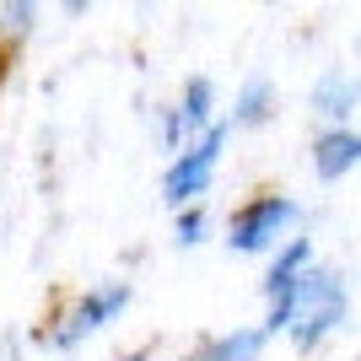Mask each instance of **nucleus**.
I'll use <instances>...</instances> for the list:
<instances>
[{
    "label": "nucleus",
    "mask_w": 361,
    "mask_h": 361,
    "mask_svg": "<svg viewBox=\"0 0 361 361\" xmlns=\"http://www.w3.org/2000/svg\"><path fill=\"white\" fill-rule=\"evenodd\" d=\"M350 302H356L350 275L329 259H318L307 270V281L297 286V302H291V318H286V345L297 356H318L350 324Z\"/></svg>",
    "instance_id": "nucleus-1"
},
{
    "label": "nucleus",
    "mask_w": 361,
    "mask_h": 361,
    "mask_svg": "<svg viewBox=\"0 0 361 361\" xmlns=\"http://www.w3.org/2000/svg\"><path fill=\"white\" fill-rule=\"evenodd\" d=\"M0 16H6V49H11L16 38H27V32H32V22H38V6H6Z\"/></svg>",
    "instance_id": "nucleus-11"
},
{
    "label": "nucleus",
    "mask_w": 361,
    "mask_h": 361,
    "mask_svg": "<svg viewBox=\"0 0 361 361\" xmlns=\"http://www.w3.org/2000/svg\"><path fill=\"white\" fill-rule=\"evenodd\" d=\"M130 302H135V281H124V275H108V281H97V286H87L81 297H71L54 313V324H49V350L54 356H71V350H81L87 340H97L103 329H114L124 313H130Z\"/></svg>",
    "instance_id": "nucleus-3"
},
{
    "label": "nucleus",
    "mask_w": 361,
    "mask_h": 361,
    "mask_svg": "<svg viewBox=\"0 0 361 361\" xmlns=\"http://www.w3.org/2000/svg\"><path fill=\"white\" fill-rule=\"evenodd\" d=\"M157 356V345H135V350H124V356H114V361H151Z\"/></svg>",
    "instance_id": "nucleus-12"
},
{
    "label": "nucleus",
    "mask_w": 361,
    "mask_h": 361,
    "mask_svg": "<svg viewBox=\"0 0 361 361\" xmlns=\"http://www.w3.org/2000/svg\"><path fill=\"white\" fill-rule=\"evenodd\" d=\"M6 71H11V54H0V87H6Z\"/></svg>",
    "instance_id": "nucleus-13"
},
{
    "label": "nucleus",
    "mask_w": 361,
    "mask_h": 361,
    "mask_svg": "<svg viewBox=\"0 0 361 361\" xmlns=\"http://www.w3.org/2000/svg\"><path fill=\"white\" fill-rule=\"evenodd\" d=\"M281 114V87H275L264 71H248L232 92V103H226V124H232V135H248V130H264V124Z\"/></svg>",
    "instance_id": "nucleus-7"
},
{
    "label": "nucleus",
    "mask_w": 361,
    "mask_h": 361,
    "mask_svg": "<svg viewBox=\"0 0 361 361\" xmlns=\"http://www.w3.org/2000/svg\"><path fill=\"white\" fill-rule=\"evenodd\" d=\"M270 345L275 340L259 329V324H232V329H221V334H205L183 361H264Z\"/></svg>",
    "instance_id": "nucleus-9"
},
{
    "label": "nucleus",
    "mask_w": 361,
    "mask_h": 361,
    "mask_svg": "<svg viewBox=\"0 0 361 361\" xmlns=\"http://www.w3.org/2000/svg\"><path fill=\"white\" fill-rule=\"evenodd\" d=\"M356 361H361V356H356Z\"/></svg>",
    "instance_id": "nucleus-14"
},
{
    "label": "nucleus",
    "mask_w": 361,
    "mask_h": 361,
    "mask_svg": "<svg viewBox=\"0 0 361 361\" xmlns=\"http://www.w3.org/2000/svg\"><path fill=\"white\" fill-rule=\"evenodd\" d=\"M211 232H216L211 205H195V211L173 216V243H178V248H200V243H211Z\"/></svg>",
    "instance_id": "nucleus-10"
},
{
    "label": "nucleus",
    "mask_w": 361,
    "mask_h": 361,
    "mask_svg": "<svg viewBox=\"0 0 361 361\" xmlns=\"http://www.w3.org/2000/svg\"><path fill=\"white\" fill-rule=\"evenodd\" d=\"M221 92H216V75H189L178 87V97L157 114V140H162L167 162L178 157V151H189L195 140H205L221 124Z\"/></svg>",
    "instance_id": "nucleus-5"
},
{
    "label": "nucleus",
    "mask_w": 361,
    "mask_h": 361,
    "mask_svg": "<svg viewBox=\"0 0 361 361\" xmlns=\"http://www.w3.org/2000/svg\"><path fill=\"white\" fill-rule=\"evenodd\" d=\"M302 221H307V205H302L297 195H286V189H259V195L232 205L221 238L238 259H264V264H270L297 232H307Z\"/></svg>",
    "instance_id": "nucleus-2"
},
{
    "label": "nucleus",
    "mask_w": 361,
    "mask_h": 361,
    "mask_svg": "<svg viewBox=\"0 0 361 361\" xmlns=\"http://www.w3.org/2000/svg\"><path fill=\"white\" fill-rule=\"evenodd\" d=\"M226 146H232V124L221 119L205 140H195L189 151H178V157L162 167V205L173 216L195 211V205H211V189H216V178H221Z\"/></svg>",
    "instance_id": "nucleus-4"
},
{
    "label": "nucleus",
    "mask_w": 361,
    "mask_h": 361,
    "mask_svg": "<svg viewBox=\"0 0 361 361\" xmlns=\"http://www.w3.org/2000/svg\"><path fill=\"white\" fill-rule=\"evenodd\" d=\"M307 162H313L318 183H345L350 173H361V130L345 124V130H318L313 146H307Z\"/></svg>",
    "instance_id": "nucleus-8"
},
{
    "label": "nucleus",
    "mask_w": 361,
    "mask_h": 361,
    "mask_svg": "<svg viewBox=\"0 0 361 361\" xmlns=\"http://www.w3.org/2000/svg\"><path fill=\"white\" fill-rule=\"evenodd\" d=\"M307 114L318 119V130H345L361 114V71H350V65H324L318 81L307 87Z\"/></svg>",
    "instance_id": "nucleus-6"
}]
</instances>
